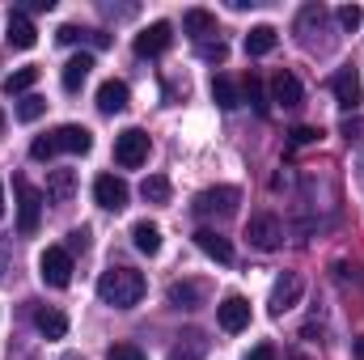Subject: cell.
<instances>
[{
	"label": "cell",
	"mask_w": 364,
	"mask_h": 360,
	"mask_svg": "<svg viewBox=\"0 0 364 360\" xmlns=\"http://www.w3.org/2000/svg\"><path fill=\"white\" fill-rule=\"evenodd\" d=\"M93 199H97V208L119 212V208H127V182L114 179V174H97L93 179Z\"/></svg>",
	"instance_id": "9c48e42d"
},
{
	"label": "cell",
	"mask_w": 364,
	"mask_h": 360,
	"mask_svg": "<svg viewBox=\"0 0 364 360\" xmlns=\"http://www.w3.org/2000/svg\"><path fill=\"white\" fill-rule=\"evenodd\" d=\"M60 360H81V356H77V352H64V356H60Z\"/></svg>",
	"instance_id": "60d3db41"
},
{
	"label": "cell",
	"mask_w": 364,
	"mask_h": 360,
	"mask_svg": "<svg viewBox=\"0 0 364 360\" xmlns=\"http://www.w3.org/2000/svg\"><path fill=\"white\" fill-rule=\"evenodd\" d=\"M77 195V174L73 170H51L47 174V199L51 203H68Z\"/></svg>",
	"instance_id": "d6986e66"
},
{
	"label": "cell",
	"mask_w": 364,
	"mask_h": 360,
	"mask_svg": "<svg viewBox=\"0 0 364 360\" xmlns=\"http://www.w3.org/2000/svg\"><path fill=\"white\" fill-rule=\"evenodd\" d=\"M301 292H305V280L296 275V271H284L279 280H275V288H272V314L279 318V314H288L296 301H301Z\"/></svg>",
	"instance_id": "ba28073f"
},
{
	"label": "cell",
	"mask_w": 364,
	"mask_h": 360,
	"mask_svg": "<svg viewBox=\"0 0 364 360\" xmlns=\"http://www.w3.org/2000/svg\"><path fill=\"white\" fill-rule=\"evenodd\" d=\"M127 85L123 81H102V90H97V110L102 115H119L123 106H127Z\"/></svg>",
	"instance_id": "ac0fdd59"
},
{
	"label": "cell",
	"mask_w": 364,
	"mask_h": 360,
	"mask_svg": "<svg viewBox=\"0 0 364 360\" xmlns=\"http://www.w3.org/2000/svg\"><path fill=\"white\" fill-rule=\"evenodd\" d=\"M13 186H17V229L34 233L38 216H43V191H34L26 179H13Z\"/></svg>",
	"instance_id": "8992f818"
},
{
	"label": "cell",
	"mask_w": 364,
	"mask_h": 360,
	"mask_svg": "<svg viewBox=\"0 0 364 360\" xmlns=\"http://www.w3.org/2000/svg\"><path fill=\"white\" fill-rule=\"evenodd\" d=\"M55 38H60V43H81V38L90 43V30H81V26H60V34H55Z\"/></svg>",
	"instance_id": "8d00e7d4"
},
{
	"label": "cell",
	"mask_w": 364,
	"mask_h": 360,
	"mask_svg": "<svg viewBox=\"0 0 364 360\" xmlns=\"http://www.w3.org/2000/svg\"><path fill=\"white\" fill-rule=\"evenodd\" d=\"M199 51H203L208 60H225V55H229V51H225V43H203Z\"/></svg>",
	"instance_id": "74e56055"
},
{
	"label": "cell",
	"mask_w": 364,
	"mask_h": 360,
	"mask_svg": "<svg viewBox=\"0 0 364 360\" xmlns=\"http://www.w3.org/2000/svg\"><path fill=\"white\" fill-rule=\"evenodd\" d=\"M275 43H279L275 26H255V30L246 34V51H250V55H272Z\"/></svg>",
	"instance_id": "cb8c5ba5"
},
{
	"label": "cell",
	"mask_w": 364,
	"mask_h": 360,
	"mask_svg": "<svg viewBox=\"0 0 364 360\" xmlns=\"http://www.w3.org/2000/svg\"><path fill=\"white\" fill-rule=\"evenodd\" d=\"M242 203V191L237 186H208L195 195V212L199 216H233Z\"/></svg>",
	"instance_id": "277c9868"
},
{
	"label": "cell",
	"mask_w": 364,
	"mask_h": 360,
	"mask_svg": "<svg viewBox=\"0 0 364 360\" xmlns=\"http://www.w3.org/2000/svg\"><path fill=\"white\" fill-rule=\"evenodd\" d=\"M246 360H275V348H272V344H259V348H255Z\"/></svg>",
	"instance_id": "f35d334b"
},
{
	"label": "cell",
	"mask_w": 364,
	"mask_h": 360,
	"mask_svg": "<svg viewBox=\"0 0 364 360\" xmlns=\"http://www.w3.org/2000/svg\"><path fill=\"white\" fill-rule=\"evenodd\" d=\"M242 97L259 110V115H267V93H263V81L259 77H246V85H242Z\"/></svg>",
	"instance_id": "f546056e"
},
{
	"label": "cell",
	"mask_w": 364,
	"mask_h": 360,
	"mask_svg": "<svg viewBox=\"0 0 364 360\" xmlns=\"http://www.w3.org/2000/svg\"><path fill=\"white\" fill-rule=\"evenodd\" d=\"M43 110H47V102H43L38 93H26V97L17 102V119H21V123H34V119H43Z\"/></svg>",
	"instance_id": "f1b7e54d"
},
{
	"label": "cell",
	"mask_w": 364,
	"mask_h": 360,
	"mask_svg": "<svg viewBox=\"0 0 364 360\" xmlns=\"http://www.w3.org/2000/svg\"><path fill=\"white\" fill-rule=\"evenodd\" d=\"M55 153H60V149H55V136H38V140L30 144V157H34V162H51Z\"/></svg>",
	"instance_id": "d6a6232c"
},
{
	"label": "cell",
	"mask_w": 364,
	"mask_h": 360,
	"mask_svg": "<svg viewBox=\"0 0 364 360\" xmlns=\"http://www.w3.org/2000/svg\"><path fill=\"white\" fill-rule=\"evenodd\" d=\"M216 322H220V331H229V335L246 331V327H250V301H246V297H225V301L216 305Z\"/></svg>",
	"instance_id": "52a82bcc"
},
{
	"label": "cell",
	"mask_w": 364,
	"mask_h": 360,
	"mask_svg": "<svg viewBox=\"0 0 364 360\" xmlns=\"http://www.w3.org/2000/svg\"><path fill=\"white\" fill-rule=\"evenodd\" d=\"M166 297H170V305H174V309H199V305H203V297H208V288H203L199 280H174Z\"/></svg>",
	"instance_id": "5bb4252c"
},
{
	"label": "cell",
	"mask_w": 364,
	"mask_h": 360,
	"mask_svg": "<svg viewBox=\"0 0 364 360\" xmlns=\"http://www.w3.org/2000/svg\"><path fill=\"white\" fill-rule=\"evenodd\" d=\"M335 17H339V26H343V30L352 34V30H360V21H364V9H360V4H343V9H339Z\"/></svg>",
	"instance_id": "1f68e13d"
},
{
	"label": "cell",
	"mask_w": 364,
	"mask_h": 360,
	"mask_svg": "<svg viewBox=\"0 0 364 360\" xmlns=\"http://www.w3.org/2000/svg\"><path fill=\"white\" fill-rule=\"evenodd\" d=\"M170 43H174L170 21H153L149 30H140V34H136V55H161Z\"/></svg>",
	"instance_id": "7c38bea8"
},
{
	"label": "cell",
	"mask_w": 364,
	"mask_h": 360,
	"mask_svg": "<svg viewBox=\"0 0 364 360\" xmlns=\"http://www.w3.org/2000/svg\"><path fill=\"white\" fill-rule=\"evenodd\" d=\"M38 275L51 288H68L73 284V255H68V246H47L43 259H38Z\"/></svg>",
	"instance_id": "5b68a950"
},
{
	"label": "cell",
	"mask_w": 364,
	"mask_h": 360,
	"mask_svg": "<svg viewBox=\"0 0 364 360\" xmlns=\"http://www.w3.org/2000/svg\"><path fill=\"white\" fill-rule=\"evenodd\" d=\"M195 246H199L208 259H216L220 268L233 263V246H229V238H220L216 229H199V233H195Z\"/></svg>",
	"instance_id": "9a60e30c"
},
{
	"label": "cell",
	"mask_w": 364,
	"mask_h": 360,
	"mask_svg": "<svg viewBox=\"0 0 364 360\" xmlns=\"http://www.w3.org/2000/svg\"><path fill=\"white\" fill-rule=\"evenodd\" d=\"M301 97H305V90H301V81L292 73H275L272 102H279V106H301Z\"/></svg>",
	"instance_id": "e0dca14e"
},
{
	"label": "cell",
	"mask_w": 364,
	"mask_h": 360,
	"mask_svg": "<svg viewBox=\"0 0 364 360\" xmlns=\"http://www.w3.org/2000/svg\"><path fill=\"white\" fill-rule=\"evenodd\" d=\"M182 30L203 43L208 34H216V17H212L208 9H186V13H182Z\"/></svg>",
	"instance_id": "44dd1931"
},
{
	"label": "cell",
	"mask_w": 364,
	"mask_h": 360,
	"mask_svg": "<svg viewBox=\"0 0 364 360\" xmlns=\"http://www.w3.org/2000/svg\"><path fill=\"white\" fill-rule=\"evenodd\" d=\"M90 73H93V55H73L68 64H64V77H60V85L68 93H77L85 81H90Z\"/></svg>",
	"instance_id": "2e32d148"
},
{
	"label": "cell",
	"mask_w": 364,
	"mask_h": 360,
	"mask_svg": "<svg viewBox=\"0 0 364 360\" xmlns=\"http://www.w3.org/2000/svg\"><path fill=\"white\" fill-rule=\"evenodd\" d=\"M97 297L114 309H132L144 297V275L136 268H110L97 275Z\"/></svg>",
	"instance_id": "6da1fadb"
},
{
	"label": "cell",
	"mask_w": 364,
	"mask_h": 360,
	"mask_svg": "<svg viewBox=\"0 0 364 360\" xmlns=\"http://www.w3.org/2000/svg\"><path fill=\"white\" fill-rule=\"evenodd\" d=\"M9 47H17V51H30L34 43H38V30H34V21H30V13H21V9H13L9 13Z\"/></svg>",
	"instance_id": "4fadbf2b"
},
{
	"label": "cell",
	"mask_w": 364,
	"mask_h": 360,
	"mask_svg": "<svg viewBox=\"0 0 364 360\" xmlns=\"http://www.w3.org/2000/svg\"><path fill=\"white\" fill-rule=\"evenodd\" d=\"M0 216H4V191H0Z\"/></svg>",
	"instance_id": "b9f144b4"
},
{
	"label": "cell",
	"mask_w": 364,
	"mask_h": 360,
	"mask_svg": "<svg viewBox=\"0 0 364 360\" xmlns=\"http://www.w3.org/2000/svg\"><path fill=\"white\" fill-rule=\"evenodd\" d=\"M77 250H90V229H85V225L68 233V255H77Z\"/></svg>",
	"instance_id": "d590c367"
},
{
	"label": "cell",
	"mask_w": 364,
	"mask_h": 360,
	"mask_svg": "<svg viewBox=\"0 0 364 360\" xmlns=\"http://www.w3.org/2000/svg\"><path fill=\"white\" fill-rule=\"evenodd\" d=\"M331 90H335V97H339V106H343V110H356V106H360V97H364L360 73H356V68H339V73L331 77Z\"/></svg>",
	"instance_id": "30bf717a"
},
{
	"label": "cell",
	"mask_w": 364,
	"mask_h": 360,
	"mask_svg": "<svg viewBox=\"0 0 364 360\" xmlns=\"http://www.w3.org/2000/svg\"><path fill=\"white\" fill-rule=\"evenodd\" d=\"M106 360H144V352H140L136 344H114V348L106 352Z\"/></svg>",
	"instance_id": "836d02e7"
},
{
	"label": "cell",
	"mask_w": 364,
	"mask_h": 360,
	"mask_svg": "<svg viewBox=\"0 0 364 360\" xmlns=\"http://www.w3.org/2000/svg\"><path fill=\"white\" fill-rule=\"evenodd\" d=\"M356 360H364V339H356Z\"/></svg>",
	"instance_id": "ab89813d"
},
{
	"label": "cell",
	"mask_w": 364,
	"mask_h": 360,
	"mask_svg": "<svg viewBox=\"0 0 364 360\" xmlns=\"http://www.w3.org/2000/svg\"><path fill=\"white\" fill-rule=\"evenodd\" d=\"M114 162H119L123 170H140V166L149 162V136H144L140 127L119 132V136H114Z\"/></svg>",
	"instance_id": "3957f363"
},
{
	"label": "cell",
	"mask_w": 364,
	"mask_h": 360,
	"mask_svg": "<svg viewBox=\"0 0 364 360\" xmlns=\"http://www.w3.org/2000/svg\"><path fill=\"white\" fill-rule=\"evenodd\" d=\"M246 242H250L255 250H279V242H284L279 216H275V212H255V216L246 221Z\"/></svg>",
	"instance_id": "7a4b0ae2"
},
{
	"label": "cell",
	"mask_w": 364,
	"mask_h": 360,
	"mask_svg": "<svg viewBox=\"0 0 364 360\" xmlns=\"http://www.w3.org/2000/svg\"><path fill=\"white\" fill-rule=\"evenodd\" d=\"M51 136H55V149H60V153H77V157H85V153L93 149L90 127H81V123H64V127H55Z\"/></svg>",
	"instance_id": "8fae6325"
},
{
	"label": "cell",
	"mask_w": 364,
	"mask_h": 360,
	"mask_svg": "<svg viewBox=\"0 0 364 360\" xmlns=\"http://www.w3.org/2000/svg\"><path fill=\"white\" fill-rule=\"evenodd\" d=\"M34 81H38V68H17V73L4 77V93H9V97H17V93L26 97V93L34 90Z\"/></svg>",
	"instance_id": "4316f807"
},
{
	"label": "cell",
	"mask_w": 364,
	"mask_h": 360,
	"mask_svg": "<svg viewBox=\"0 0 364 360\" xmlns=\"http://www.w3.org/2000/svg\"><path fill=\"white\" fill-rule=\"evenodd\" d=\"M212 97H216L220 110H237V106H242V90H237L229 77H212Z\"/></svg>",
	"instance_id": "484cf974"
},
{
	"label": "cell",
	"mask_w": 364,
	"mask_h": 360,
	"mask_svg": "<svg viewBox=\"0 0 364 360\" xmlns=\"http://www.w3.org/2000/svg\"><path fill=\"white\" fill-rule=\"evenodd\" d=\"M318 136H322L318 127H305V123L292 127V144H301V149H305V144H318Z\"/></svg>",
	"instance_id": "e575fe53"
},
{
	"label": "cell",
	"mask_w": 364,
	"mask_h": 360,
	"mask_svg": "<svg viewBox=\"0 0 364 360\" xmlns=\"http://www.w3.org/2000/svg\"><path fill=\"white\" fill-rule=\"evenodd\" d=\"M0 127H4V115H0Z\"/></svg>",
	"instance_id": "7bdbcfd3"
},
{
	"label": "cell",
	"mask_w": 364,
	"mask_h": 360,
	"mask_svg": "<svg viewBox=\"0 0 364 360\" xmlns=\"http://www.w3.org/2000/svg\"><path fill=\"white\" fill-rule=\"evenodd\" d=\"M132 242H136L140 255H157V250H161V229H157L153 221H140V225L132 229Z\"/></svg>",
	"instance_id": "7402d4cb"
},
{
	"label": "cell",
	"mask_w": 364,
	"mask_h": 360,
	"mask_svg": "<svg viewBox=\"0 0 364 360\" xmlns=\"http://www.w3.org/2000/svg\"><path fill=\"white\" fill-rule=\"evenodd\" d=\"M322 26H326V9H322V4H305V9H301V21H296L301 38H305V43H314V30L322 34Z\"/></svg>",
	"instance_id": "d4e9b609"
},
{
	"label": "cell",
	"mask_w": 364,
	"mask_h": 360,
	"mask_svg": "<svg viewBox=\"0 0 364 360\" xmlns=\"http://www.w3.org/2000/svg\"><path fill=\"white\" fill-rule=\"evenodd\" d=\"M203 356H208L203 331H186V335H178V344L170 348V360H203Z\"/></svg>",
	"instance_id": "ffe728a7"
},
{
	"label": "cell",
	"mask_w": 364,
	"mask_h": 360,
	"mask_svg": "<svg viewBox=\"0 0 364 360\" xmlns=\"http://www.w3.org/2000/svg\"><path fill=\"white\" fill-rule=\"evenodd\" d=\"M34 327H38L47 339H64V335H68V318H64L60 309H38V314H34Z\"/></svg>",
	"instance_id": "603a6c76"
},
{
	"label": "cell",
	"mask_w": 364,
	"mask_h": 360,
	"mask_svg": "<svg viewBox=\"0 0 364 360\" xmlns=\"http://www.w3.org/2000/svg\"><path fill=\"white\" fill-rule=\"evenodd\" d=\"M296 360H305V356H296Z\"/></svg>",
	"instance_id": "ee69618b"
},
{
	"label": "cell",
	"mask_w": 364,
	"mask_h": 360,
	"mask_svg": "<svg viewBox=\"0 0 364 360\" xmlns=\"http://www.w3.org/2000/svg\"><path fill=\"white\" fill-rule=\"evenodd\" d=\"M339 136H343L348 144H364V119L360 115H348V119L339 123Z\"/></svg>",
	"instance_id": "4dcf8cb0"
},
{
	"label": "cell",
	"mask_w": 364,
	"mask_h": 360,
	"mask_svg": "<svg viewBox=\"0 0 364 360\" xmlns=\"http://www.w3.org/2000/svg\"><path fill=\"white\" fill-rule=\"evenodd\" d=\"M140 195H144L149 203H170V179H161V174H149V179L140 182Z\"/></svg>",
	"instance_id": "83f0119b"
}]
</instances>
